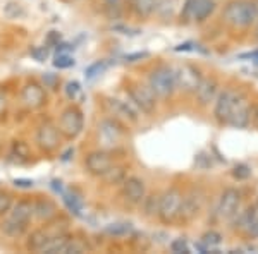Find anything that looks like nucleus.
I'll use <instances>...</instances> for the list:
<instances>
[{
  "instance_id": "obj_34",
  "label": "nucleus",
  "mask_w": 258,
  "mask_h": 254,
  "mask_svg": "<svg viewBox=\"0 0 258 254\" xmlns=\"http://www.w3.org/2000/svg\"><path fill=\"white\" fill-rule=\"evenodd\" d=\"M12 208V196L7 191H0V216L9 213Z\"/></svg>"
},
{
  "instance_id": "obj_38",
  "label": "nucleus",
  "mask_w": 258,
  "mask_h": 254,
  "mask_svg": "<svg viewBox=\"0 0 258 254\" xmlns=\"http://www.w3.org/2000/svg\"><path fill=\"white\" fill-rule=\"evenodd\" d=\"M41 79H43V88L57 90V86H59V76H57V74L47 72V74H43Z\"/></svg>"
},
{
  "instance_id": "obj_46",
  "label": "nucleus",
  "mask_w": 258,
  "mask_h": 254,
  "mask_svg": "<svg viewBox=\"0 0 258 254\" xmlns=\"http://www.w3.org/2000/svg\"><path fill=\"white\" fill-rule=\"evenodd\" d=\"M66 2H74V0H66Z\"/></svg>"
},
{
  "instance_id": "obj_45",
  "label": "nucleus",
  "mask_w": 258,
  "mask_h": 254,
  "mask_svg": "<svg viewBox=\"0 0 258 254\" xmlns=\"http://www.w3.org/2000/svg\"><path fill=\"white\" fill-rule=\"evenodd\" d=\"M255 120H256V126H258V107H256V110H255Z\"/></svg>"
},
{
  "instance_id": "obj_17",
  "label": "nucleus",
  "mask_w": 258,
  "mask_h": 254,
  "mask_svg": "<svg viewBox=\"0 0 258 254\" xmlns=\"http://www.w3.org/2000/svg\"><path fill=\"white\" fill-rule=\"evenodd\" d=\"M217 91H219V84L215 79L202 77V81H200L198 88L195 90V93H197V98L202 105H209V103L214 102L215 97H217Z\"/></svg>"
},
{
  "instance_id": "obj_5",
  "label": "nucleus",
  "mask_w": 258,
  "mask_h": 254,
  "mask_svg": "<svg viewBox=\"0 0 258 254\" xmlns=\"http://www.w3.org/2000/svg\"><path fill=\"white\" fill-rule=\"evenodd\" d=\"M127 95L131 102L140 108L145 114H152L157 107L155 93L150 86H145L141 82H129L127 84Z\"/></svg>"
},
{
  "instance_id": "obj_37",
  "label": "nucleus",
  "mask_w": 258,
  "mask_h": 254,
  "mask_svg": "<svg viewBox=\"0 0 258 254\" xmlns=\"http://www.w3.org/2000/svg\"><path fill=\"white\" fill-rule=\"evenodd\" d=\"M232 176H234L238 181H244V179H248L251 176V170H249L248 165H236L234 168H232Z\"/></svg>"
},
{
  "instance_id": "obj_14",
  "label": "nucleus",
  "mask_w": 258,
  "mask_h": 254,
  "mask_svg": "<svg viewBox=\"0 0 258 254\" xmlns=\"http://www.w3.org/2000/svg\"><path fill=\"white\" fill-rule=\"evenodd\" d=\"M98 134H100V139H102L103 144L114 146V144H119V141L122 139L124 132H122V127L117 124V120L107 119L98 126Z\"/></svg>"
},
{
  "instance_id": "obj_44",
  "label": "nucleus",
  "mask_w": 258,
  "mask_h": 254,
  "mask_svg": "<svg viewBox=\"0 0 258 254\" xmlns=\"http://www.w3.org/2000/svg\"><path fill=\"white\" fill-rule=\"evenodd\" d=\"M120 2V0H105V4L109 7H117V4Z\"/></svg>"
},
{
  "instance_id": "obj_24",
  "label": "nucleus",
  "mask_w": 258,
  "mask_h": 254,
  "mask_svg": "<svg viewBox=\"0 0 258 254\" xmlns=\"http://www.w3.org/2000/svg\"><path fill=\"white\" fill-rule=\"evenodd\" d=\"M26 230H28L26 223H21L18 220L11 218V216L7 220H4V223H2V232L9 237H21V235H24Z\"/></svg>"
},
{
  "instance_id": "obj_36",
  "label": "nucleus",
  "mask_w": 258,
  "mask_h": 254,
  "mask_svg": "<svg viewBox=\"0 0 258 254\" xmlns=\"http://www.w3.org/2000/svg\"><path fill=\"white\" fill-rule=\"evenodd\" d=\"M30 53H31V57L35 60L45 62L48 59V55H50V50H48V47H33Z\"/></svg>"
},
{
  "instance_id": "obj_39",
  "label": "nucleus",
  "mask_w": 258,
  "mask_h": 254,
  "mask_svg": "<svg viewBox=\"0 0 258 254\" xmlns=\"http://www.w3.org/2000/svg\"><path fill=\"white\" fill-rule=\"evenodd\" d=\"M193 7H195V0H186L184 6H182V11H181V18L184 21L193 19Z\"/></svg>"
},
{
  "instance_id": "obj_43",
  "label": "nucleus",
  "mask_w": 258,
  "mask_h": 254,
  "mask_svg": "<svg viewBox=\"0 0 258 254\" xmlns=\"http://www.w3.org/2000/svg\"><path fill=\"white\" fill-rule=\"evenodd\" d=\"M6 105H7V103H6V98H4L2 95H0V114H2V112L6 110Z\"/></svg>"
},
{
  "instance_id": "obj_40",
  "label": "nucleus",
  "mask_w": 258,
  "mask_h": 254,
  "mask_svg": "<svg viewBox=\"0 0 258 254\" xmlns=\"http://www.w3.org/2000/svg\"><path fill=\"white\" fill-rule=\"evenodd\" d=\"M60 43V33L57 31H50L47 36V45L48 47H57Z\"/></svg>"
},
{
  "instance_id": "obj_25",
  "label": "nucleus",
  "mask_w": 258,
  "mask_h": 254,
  "mask_svg": "<svg viewBox=\"0 0 258 254\" xmlns=\"http://www.w3.org/2000/svg\"><path fill=\"white\" fill-rule=\"evenodd\" d=\"M157 0H131V7L136 16L140 18H148L155 12Z\"/></svg>"
},
{
  "instance_id": "obj_13",
  "label": "nucleus",
  "mask_w": 258,
  "mask_h": 254,
  "mask_svg": "<svg viewBox=\"0 0 258 254\" xmlns=\"http://www.w3.org/2000/svg\"><path fill=\"white\" fill-rule=\"evenodd\" d=\"M120 184H122L124 198H126L129 203L140 205V203L145 199V194H147V191H145V182L141 181V179H138V177H127V179H124Z\"/></svg>"
},
{
  "instance_id": "obj_4",
  "label": "nucleus",
  "mask_w": 258,
  "mask_h": 254,
  "mask_svg": "<svg viewBox=\"0 0 258 254\" xmlns=\"http://www.w3.org/2000/svg\"><path fill=\"white\" fill-rule=\"evenodd\" d=\"M181 203H182V194L181 191L172 187L167 189L164 194H160V206H159V218L164 223H172L177 220L179 210H181Z\"/></svg>"
},
{
  "instance_id": "obj_26",
  "label": "nucleus",
  "mask_w": 258,
  "mask_h": 254,
  "mask_svg": "<svg viewBox=\"0 0 258 254\" xmlns=\"http://www.w3.org/2000/svg\"><path fill=\"white\" fill-rule=\"evenodd\" d=\"M133 232V225L129 222H117V223H110L105 227V234H109L112 237H124Z\"/></svg>"
},
{
  "instance_id": "obj_42",
  "label": "nucleus",
  "mask_w": 258,
  "mask_h": 254,
  "mask_svg": "<svg viewBox=\"0 0 258 254\" xmlns=\"http://www.w3.org/2000/svg\"><path fill=\"white\" fill-rule=\"evenodd\" d=\"M14 186L23 187V189H30V187H33V181H30V179H16Z\"/></svg>"
},
{
  "instance_id": "obj_19",
  "label": "nucleus",
  "mask_w": 258,
  "mask_h": 254,
  "mask_svg": "<svg viewBox=\"0 0 258 254\" xmlns=\"http://www.w3.org/2000/svg\"><path fill=\"white\" fill-rule=\"evenodd\" d=\"M107 107L110 108V112L117 117L129 120V122H136L138 120V115L133 110L131 105H127L126 102H120L117 98H107Z\"/></svg>"
},
{
  "instance_id": "obj_28",
  "label": "nucleus",
  "mask_w": 258,
  "mask_h": 254,
  "mask_svg": "<svg viewBox=\"0 0 258 254\" xmlns=\"http://www.w3.org/2000/svg\"><path fill=\"white\" fill-rule=\"evenodd\" d=\"M102 177L107 184H120V182L126 179V176H124V168H120V166H114V165H112Z\"/></svg>"
},
{
  "instance_id": "obj_22",
  "label": "nucleus",
  "mask_w": 258,
  "mask_h": 254,
  "mask_svg": "<svg viewBox=\"0 0 258 254\" xmlns=\"http://www.w3.org/2000/svg\"><path fill=\"white\" fill-rule=\"evenodd\" d=\"M215 11V0H195V7H193V21H205L209 16H212V12Z\"/></svg>"
},
{
  "instance_id": "obj_23",
  "label": "nucleus",
  "mask_w": 258,
  "mask_h": 254,
  "mask_svg": "<svg viewBox=\"0 0 258 254\" xmlns=\"http://www.w3.org/2000/svg\"><path fill=\"white\" fill-rule=\"evenodd\" d=\"M60 196H62V199H64V205L68 206V210L71 211V213L76 215V216H81V211H83V198L81 196L74 193L73 189L62 191Z\"/></svg>"
},
{
  "instance_id": "obj_33",
  "label": "nucleus",
  "mask_w": 258,
  "mask_h": 254,
  "mask_svg": "<svg viewBox=\"0 0 258 254\" xmlns=\"http://www.w3.org/2000/svg\"><path fill=\"white\" fill-rule=\"evenodd\" d=\"M220 242H222V235H220L219 232H214V230L207 232V234L202 237V244L207 245V247H209V251L214 247V245H219Z\"/></svg>"
},
{
  "instance_id": "obj_1",
  "label": "nucleus",
  "mask_w": 258,
  "mask_h": 254,
  "mask_svg": "<svg viewBox=\"0 0 258 254\" xmlns=\"http://www.w3.org/2000/svg\"><path fill=\"white\" fill-rule=\"evenodd\" d=\"M224 19L234 28H248L258 23V6L255 2H246V0L229 2L224 9Z\"/></svg>"
},
{
  "instance_id": "obj_41",
  "label": "nucleus",
  "mask_w": 258,
  "mask_h": 254,
  "mask_svg": "<svg viewBox=\"0 0 258 254\" xmlns=\"http://www.w3.org/2000/svg\"><path fill=\"white\" fill-rule=\"evenodd\" d=\"M147 57H148V52H136V53H129V55H126L124 59L127 62H136L141 59H147Z\"/></svg>"
},
{
  "instance_id": "obj_3",
  "label": "nucleus",
  "mask_w": 258,
  "mask_h": 254,
  "mask_svg": "<svg viewBox=\"0 0 258 254\" xmlns=\"http://www.w3.org/2000/svg\"><path fill=\"white\" fill-rule=\"evenodd\" d=\"M59 132L68 139H76L85 127V117L78 107H68L59 117Z\"/></svg>"
},
{
  "instance_id": "obj_20",
  "label": "nucleus",
  "mask_w": 258,
  "mask_h": 254,
  "mask_svg": "<svg viewBox=\"0 0 258 254\" xmlns=\"http://www.w3.org/2000/svg\"><path fill=\"white\" fill-rule=\"evenodd\" d=\"M11 218L18 220L21 223L30 225L31 218H33V201H28V199H21L16 205H12L11 208Z\"/></svg>"
},
{
  "instance_id": "obj_6",
  "label": "nucleus",
  "mask_w": 258,
  "mask_h": 254,
  "mask_svg": "<svg viewBox=\"0 0 258 254\" xmlns=\"http://www.w3.org/2000/svg\"><path fill=\"white\" fill-rule=\"evenodd\" d=\"M202 72L195 65L182 64L177 69H174V79H176V88H181L182 91L195 93L198 88L200 81H202Z\"/></svg>"
},
{
  "instance_id": "obj_10",
  "label": "nucleus",
  "mask_w": 258,
  "mask_h": 254,
  "mask_svg": "<svg viewBox=\"0 0 258 254\" xmlns=\"http://www.w3.org/2000/svg\"><path fill=\"white\" fill-rule=\"evenodd\" d=\"M239 95L232 90H224L222 93L217 97V102H215V108H214V114L217 117L219 122L227 124L229 115H231L232 108H234L236 102H238Z\"/></svg>"
},
{
  "instance_id": "obj_16",
  "label": "nucleus",
  "mask_w": 258,
  "mask_h": 254,
  "mask_svg": "<svg viewBox=\"0 0 258 254\" xmlns=\"http://www.w3.org/2000/svg\"><path fill=\"white\" fill-rule=\"evenodd\" d=\"M33 216H36L41 222L57 218V206L52 199L48 198H38L33 203Z\"/></svg>"
},
{
  "instance_id": "obj_29",
  "label": "nucleus",
  "mask_w": 258,
  "mask_h": 254,
  "mask_svg": "<svg viewBox=\"0 0 258 254\" xmlns=\"http://www.w3.org/2000/svg\"><path fill=\"white\" fill-rule=\"evenodd\" d=\"M177 0H157L155 11L159 12L162 18H170L176 11Z\"/></svg>"
},
{
  "instance_id": "obj_8",
  "label": "nucleus",
  "mask_w": 258,
  "mask_h": 254,
  "mask_svg": "<svg viewBox=\"0 0 258 254\" xmlns=\"http://www.w3.org/2000/svg\"><path fill=\"white\" fill-rule=\"evenodd\" d=\"M241 203V194L238 189H226L222 193L217 205V215L220 220H229L238 213Z\"/></svg>"
},
{
  "instance_id": "obj_9",
  "label": "nucleus",
  "mask_w": 258,
  "mask_h": 254,
  "mask_svg": "<svg viewBox=\"0 0 258 254\" xmlns=\"http://www.w3.org/2000/svg\"><path fill=\"white\" fill-rule=\"evenodd\" d=\"M85 165H86V170H88L91 176L102 177L103 174L114 165V160H112L109 151L97 149V151H91L90 155L85 158Z\"/></svg>"
},
{
  "instance_id": "obj_7",
  "label": "nucleus",
  "mask_w": 258,
  "mask_h": 254,
  "mask_svg": "<svg viewBox=\"0 0 258 254\" xmlns=\"http://www.w3.org/2000/svg\"><path fill=\"white\" fill-rule=\"evenodd\" d=\"M36 144L47 153L55 151L60 146V132L59 127L53 126L52 122L41 124L36 131Z\"/></svg>"
},
{
  "instance_id": "obj_35",
  "label": "nucleus",
  "mask_w": 258,
  "mask_h": 254,
  "mask_svg": "<svg viewBox=\"0 0 258 254\" xmlns=\"http://www.w3.org/2000/svg\"><path fill=\"white\" fill-rule=\"evenodd\" d=\"M170 251L176 254H182V252H189V245L186 242V239H176L170 242Z\"/></svg>"
},
{
  "instance_id": "obj_12",
  "label": "nucleus",
  "mask_w": 258,
  "mask_h": 254,
  "mask_svg": "<svg viewBox=\"0 0 258 254\" xmlns=\"http://www.w3.org/2000/svg\"><path fill=\"white\" fill-rule=\"evenodd\" d=\"M203 205V196L198 191H193L188 196H182V203H181V210H179L177 220L181 222H189L195 216L200 213Z\"/></svg>"
},
{
  "instance_id": "obj_32",
  "label": "nucleus",
  "mask_w": 258,
  "mask_h": 254,
  "mask_svg": "<svg viewBox=\"0 0 258 254\" xmlns=\"http://www.w3.org/2000/svg\"><path fill=\"white\" fill-rule=\"evenodd\" d=\"M74 64H76V60H74L69 53H59V55L55 57V60H53V67H57V69H69V67H73Z\"/></svg>"
},
{
  "instance_id": "obj_18",
  "label": "nucleus",
  "mask_w": 258,
  "mask_h": 254,
  "mask_svg": "<svg viewBox=\"0 0 258 254\" xmlns=\"http://www.w3.org/2000/svg\"><path fill=\"white\" fill-rule=\"evenodd\" d=\"M238 227L253 235H258V201L249 206L246 211L241 213Z\"/></svg>"
},
{
  "instance_id": "obj_21",
  "label": "nucleus",
  "mask_w": 258,
  "mask_h": 254,
  "mask_svg": "<svg viewBox=\"0 0 258 254\" xmlns=\"http://www.w3.org/2000/svg\"><path fill=\"white\" fill-rule=\"evenodd\" d=\"M50 240V235L47 234L45 228H36L33 230L30 235H28V240H26V247L28 251H33V252H41V249L45 247Z\"/></svg>"
},
{
  "instance_id": "obj_27",
  "label": "nucleus",
  "mask_w": 258,
  "mask_h": 254,
  "mask_svg": "<svg viewBox=\"0 0 258 254\" xmlns=\"http://www.w3.org/2000/svg\"><path fill=\"white\" fill-rule=\"evenodd\" d=\"M143 210L147 216H155L159 215V206H160V194H152V196H145L143 201Z\"/></svg>"
},
{
  "instance_id": "obj_11",
  "label": "nucleus",
  "mask_w": 258,
  "mask_h": 254,
  "mask_svg": "<svg viewBox=\"0 0 258 254\" xmlns=\"http://www.w3.org/2000/svg\"><path fill=\"white\" fill-rule=\"evenodd\" d=\"M21 100H23V103L26 107L36 110V108H41L47 103V93H45L43 86L31 81L24 86L23 91H21Z\"/></svg>"
},
{
  "instance_id": "obj_2",
  "label": "nucleus",
  "mask_w": 258,
  "mask_h": 254,
  "mask_svg": "<svg viewBox=\"0 0 258 254\" xmlns=\"http://www.w3.org/2000/svg\"><path fill=\"white\" fill-rule=\"evenodd\" d=\"M150 88L159 98H169L172 97L176 90V79H174V69L170 67H157L150 74Z\"/></svg>"
},
{
  "instance_id": "obj_31",
  "label": "nucleus",
  "mask_w": 258,
  "mask_h": 254,
  "mask_svg": "<svg viewBox=\"0 0 258 254\" xmlns=\"http://www.w3.org/2000/svg\"><path fill=\"white\" fill-rule=\"evenodd\" d=\"M64 91H66V97H68L69 100H73V102L80 100L81 95H83V88L78 81H69L68 84H66Z\"/></svg>"
},
{
  "instance_id": "obj_15",
  "label": "nucleus",
  "mask_w": 258,
  "mask_h": 254,
  "mask_svg": "<svg viewBox=\"0 0 258 254\" xmlns=\"http://www.w3.org/2000/svg\"><path fill=\"white\" fill-rule=\"evenodd\" d=\"M249 120H251V110H249V105L246 103V100H243L239 97L238 102H236L234 108H232L231 115H229L227 124H229V126H232V127L243 129V127L248 126Z\"/></svg>"
},
{
  "instance_id": "obj_30",
  "label": "nucleus",
  "mask_w": 258,
  "mask_h": 254,
  "mask_svg": "<svg viewBox=\"0 0 258 254\" xmlns=\"http://www.w3.org/2000/svg\"><path fill=\"white\" fill-rule=\"evenodd\" d=\"M107 67H109V64H107L105 60H97V62H93V64L86 67L85 74H86V77H88V79H95V77H98L100 74L105 72Z\"/></svg>"
}]
</instances>
